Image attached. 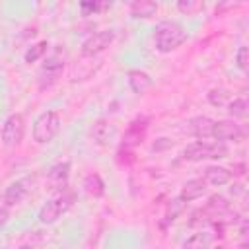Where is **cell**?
<instances>
[{"instance_id": "1", "label": "cell", "mask_w": 249, "mask_h": 249, "mask_svg": "<svg viewBox=\"0 0 249 249\" xmlns=\"http://www.w3.org/2000/svg\"><path fill=\"white\" fill-rule=\"evenodd\" d=\"M187 39V31L177 21H161L154 29V45L160 53H171Z\"/></svg>"}, {"instance_id": "2", "label": "cell", "mask_w": 249, "mask_h": 249, "mask_svg": "<svg viewBox=\"0 0 249 249\" xmlns=\"http://www.w3.org/2000/svg\"><path fill=\"white\" fill-rule=\"evenodd\" d=\"M230 154L226 142H204V140H198V142H193L189 144L181 156L185 161H202V160H220V158H226Z\"/></svg>"}, {"instance_id": "3", "label": "cell", "mask_w": 249, "mask_h": 249, "mask_svg": "<svg viewBox=\"0 0 249 249\" xmlns=\"http://www.w3.org/2000/svg\"><path fill=\"white\" fill-rule=\"evenodd\" d=\"M72 204H74V193L62 191L60 195L53 196V198L39 210V222H41V224H54L62 214H66V212L70 210Z\"/></svg>"}, {"instance_id": "4", "label": "cell", "mask_w": 249, "mask_h": 249, "mask_svg": "<svg viewBox=\"0 0 249 249\" xmlns=\"http://www.w3.org/2000/svg\"><path fill=\"white\" fill-rule=\"evenodd\" d=\"M60 130V117L56 111H47L43 113L35 124H33V140L37 144H47L51 142Z\"/></svg>"}, {"instance_id": "5", "label": "cell", "mask_w": 249, "mask_h": 249, "mask_svg": "<svg viewBox=\"0 0 249 249\" xmlns=\"http://www.w3.org/2000/svg\"><path fill=\"white\" fill-rule=\"evenodd\" d=\"M25 134V119L21 113L10 115L2 124V142L6 146H18Z\"/></svg>"}, {"instance_id": "6", "label": "cell", "mask_w": 249, "mask_h": 249, "mask_svg": "<svg viewBox=\"0 0 249 249\" xmlns=\"http://www.w3.org/2000/svg\"><path fill=\"white\" fill-rule=\"evenodd\" d=\"M212 138L218 142H241L245 138V128L233 121H214Z\"/></svg>"}, {"instance_id": "7", "label": "cell", "mask_w": 249, "mask_h": 249, "mask_svg": "<svg viewBox=\"0 0 249 249\" xmlns=\"http://www.w3.org/2000/svg\"><path fill=\"white\" fill-rule=\"evenodd\" d=\"M31 185H33V179H31V177H21V179L10 183L8 189H6L4 195H2V202H4V206L10 208V206L19 204V202L29 195Z\"/></svg>"}, {"instance_id": "8", "label": "cell", "mask_w": 249, "mask_h": 249, "mask_svg": "<svg viewBox=\"0 0 249 249\" xmlns=\"http://www.w3.org/2000/svg\"><path fill=\"white\" fill-rule=\"evenodd\" d=\"M115 39V33L111 29H103V31H97L93 33L91 37H88L82 45V54L84 56H95L99 53H103Z\"/></svg>"}, {"instance_id": "9", "label": "cell", "mask_w": 249, "mask_h": 249, "mask_svg": "<svg viewBox=\"0 0 249 249\" xmlns=\"http://www.w3.org/2000/svg\"><path fill=\"white\" fill-rule=\"evenodd\" d=\"M64 70V56L62 53H53L51 56H47V60L43 62V68H41V88L45 86H51Z\"/></svg>"}, {"instance_id": "10", "label": "cell", "mask_w": 249, "mask_h": 249, "mask_svg": "<svg viewBox=\"0 0 249 249\" xmlns=\"http://www.w3.org/2000/svg\"><path fill=\"white\" fill-rule=\"evenodd\" d=\"M146 130H148V119L146 117H140V119H134L126 132H124V138H123V146L124 148H134L138 144H142L144 136H146Z\"/></svg>"}, {"instance_id": "11", "label": "cell", "mask_w": 249, "mask_h": 249, "mask_svg": "<svg viewBox=\"0 0 249 249\" xmlns=\"http://www.w3.org/2000/svg\"><path fill=\"white\" fill-rule=\"evenodd\" d=\"M70 177V163L68 161H60L56 165H53L47 173V183L51 189H64V185L68 183Z\"/></svg>"}, {"instance_id": "12", "label": "cell", "mask_w": 249, "mask_h": 249, "mask_svg": "<svg viewBox=\"0 0 249 249\" xmlns=\"http://www.w3.org/2000/svg\"><path fill=\"white\" fill-rule=\"evenodd\" d=\"M204 183L206 185H212V187H222L226 183L231 181V171L226 169V167H220V165H210L204 169Z\"/></svg>"}, {"instance_id": "13", "label": "cell", "mask_w": 249, "mask_h": 249, "mask_svg": "<svg viewBox=\"0 0 249 249\" xmlns=\"http://www.w3.org/2000/svg\"><path fill=\"white\" fill-rule=\"evenodd\" d=\"M128 88H130L134 93H138V95L146 93V91L152 88V78H150V74H146L144 70H130V72H128Z\"/></svg>"}, {"instance_id": "14", "label": "cell", "mask_w": 249, "mask_h": 249, "mask_svg": "<svg viewBox=\"0 0 249 249\" xmlns=\"http://www.w3.org/2000/svg\"><path fill=\"white\" fill-rule=\"evenodd\" d=\"M212 124H214V121L208 117H195L189 123V130L198 140H206V138H212Z\"/></svg>"}, {"instance_id": "15", "label": "cell", "mask_w": 249, "mask_h": 249, "mask_svg": "<svg viewBox=\"0 0 249 249\" xmlns=\"http://www.w3.org/2000/svg\"><path fill=\"white\" fill-rule=\"evenodd\" d=\"M204 193H206V183H204V179H189V181L181 187L179 198H183L185 202H189V200H195V198L202 196Z\"/></svg>"}, {"instance_id": "16", "label": "cell", "mask_w": 249, "mask_h": 249, "mask_svg": "<svg viewBox=\"0 0 249 249\" xmlns=\"http://www.w3.org/2000/svg\"><path fill=\"white\" fill-rule=\"evenodd\" d=\"M91 136H93V140H95L97 144H107V142L115 136V126H113L109 121L99 119V121H95L93 126H91Z\"/></svg>"}, {"instance_id": "17", "label": "cell", "mask_w": 249, "mask_h": 249, "mask_svg": "<svg viewBox=\"0 0 249 249\" xmlns=\"http://www.w3.org/2000/svg\"><path fill=\"white\" fill-rule=\"evenodd\" d=\"M156 12H158V4L154 0H132V4H130V16L136 19L152 18Z\"/></svg>"}, {"instance_id": "18", "label": "cell", "mask_w": 249, "mask_h": 249, "mask_svg": "<svg viewBox=\"0 0 249 249\" xmlns=\"http://www.w3.org/2000/svg\"><path fill=\"white\" fill-rule=\"evenodd\" d=\"M111 6H113V0H80V10L86 16L107 12Z\"/></svg>"}, {"instance_id": "19", "label": "cell", "mask_w": 249, "mask_h": 249, "mask_svg": "<svg viewBox=\"0 0 249 249\" xmlns=\"http://www.w3.org/2000/svg\"><path fill=\"white\" fill-rule=\"evenodd\" d=\"M228 210V202L224 196H210L208 204L204 206V212L206 214H212V218H218L220 214H224Z\"/></svg>"}, {"instance_id": "20", "label": "cell", "mask_w": 249, "mask_h": 249, "mask_svg": "<svg viewBox=\"0 0 249 249\" xmlns=\"http://www.w3.org/2000/svg\"><path fill=\"white\" fill-rule=\"evenodd\" d=\"M204 8V0H177V10L185 16H195Z\"/></svg>"}, {"instance_id": "21", "label": "cell", "mask_w": 249, "mask_h": 249, "mask_svg": "<svg viewBox=\"0 0 249 249\" xmlns=\"http://www.w3.org/2000/svg\"><path fill=\"white\" fill-rule=\"evenodd\" d=\"M228 111H230V115H231V117L245 119V117H247V113H249V103H247V99H245V97H237V99H233V101L228 105Z\"/></svg>"}, {"instance_id": "22", "label": "cell", "mask_w": 249, "mask_h": 249, "mask_svg": "<svg viewBox=\"0 0 249 249\" xmlns=\"http://www.w3.org/2000/svg\"><path fill=\"white\" fill-rule=\"evenodd\" d=\"M47 49H49V43H47V41L35 43L31 49H27V53H25V62L31 64V62H35V60H39V58L47 53Z\"/></svg>"}, {"instance_id": "23", "label": "cell", "mask_w": 249, "mask_h": 249, "mask_svg": "<svg viewBox=\"0 0 249 249\" xmlns=\"http://www.w3.org/2000/svg\"><path fill=\"white\" fill-rule=\"evenodd\" d=\"M86 189H88V193L93 195V196L103 195V181L99 179V175H89V177L86 179Z\"/></svg>"}, {"instance_id": "24", "label": "cell", "mask_w": 249, "mask_h": 249, "mask_svg": "<svg viewBox=\"0 0 249 249\" xmlns=\"http://www.w3.org/2000/svg\"><path fill=\"white\" fill-rule=\"evenodd\" d=\"M210 241H212V237L208 233H195L183 245L185 247H206V245H210Z\"/></svg>"}, {"instance_id": "25", "label": "cell", "mask_w": 249, "mask_h": 249, "mask_svg": "<svg viewBox=\"0 0 249 249\" xmlns=\"http://www.w3.org/2000/svg\"><path fill=\"white\" fill-rule=\"evenodd\" d=\"M235 64L241 72H247V68H249V49L247 47H239V51L235 54Z\"/></svg>"}, {"instance_id": "26", "label": "cell", "mask_w": 249, "mask_h": 249, "mask_svg": "<svg viewBox=\"0 0 249 249\" xmlns=\"http://www.w3.org/2000/svg\"><path fill=\"white\" fill-rule=\"evenodd\" d=\"M208 99H210V103L212 105H224L226 103V99H228V93L224 91V89H212L210 93H208Z\"/></svg>"}, {"instance_id": "27", "label": "cell", "mask_w": 249, "mask_h": 249, "mask_svg": "<svg viewBox=\"0 0 249 249\" xmlns=\"http://www.w3.org/2000/svg\"><path fill=\"white\" fill-rule=\"evenodd\" d=\"M243 0H220V4L216 6V14H224V12H230L231 8L239 6Z\"/></svg>"}, {"instance_id": "28", "label": "cell", "mask_w": 249, "mask_h": 249, "mask_svg": "<svg viewBox=\"0 0 249 249\" xmlns=\"http://www.w3.org/2000/svg\"><path fill=\"white\" fill-rule=\"evenodd\" d=\"M183 204H185V200L183 198H175L173 202H171V206H169V212H167V220H175V216L183 210Z\"/></svg>"}, {"instance_id": "29", "label": "cell", "mask_w": 249, "mask_h": 249, "mask_svg": "<svg viewBox=\"0 0 249 249\" xmlns=\"http://www.w3.org/2000/svg\"><path fill=\"white\" fill-rule=\"evenodd\" d=\"M8 222V206H0V228Z\"/></svg>"}]
</instances>
